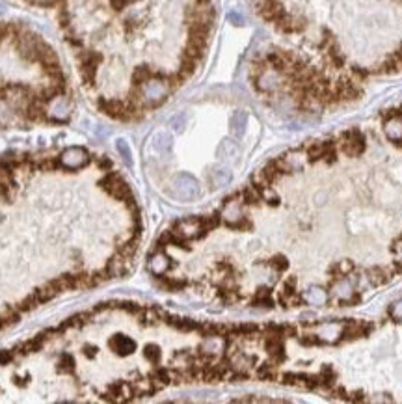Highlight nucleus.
<instances>
[{
	"mask_svg": "<svg viewBox=\"0 0 402 404\" xmlns=\"http://www.w3.org/2000/svg\"><path fill=\"white\" fill-rule=\"evenodd\" d=\"M302 298H304V302H311V304L317 306V304H324V302L328 300V294H326V291H322V289H318L317 287V289H309Z\"/></svg>",
	"mask_w": 402,
	"mask_h": 404,
	"instance_id": "6",
	"label": "nucleus"
},
{
	"mask_svg": "<svg viewBox=\"0 0 402 404\" xmlns=\"http://www.w3.org/2000/svg\"><path fill=\"white\" fill-rule=\"evenodd\" d=\"M383 132L387 140L402 145V114L399 110H389L383 118Z\"/></svg>",
	"mask_w": 402,
	"mask_h": 404,
	"instance_id": "3",
	"label": "nucleus"
},
{
	"mask_svg": "<svg viewBox=\"0 0 402 404\" xmlns=\"http://www.w3.org/2000/svg\"><path fill=\"white\" fill-rule=\"evenodd\" d=\"M369 330H371V326L361 322V320H348V322H345V326H343L339 335L343 339H357L365 335Z\"/></svg>",
	"mask_w": 402,
	"mask_h": 404,
	"instance_id": "5",
	"label": "nucleus"
},
{
	"mask_svg": "<svg viewBox=\"0 0 402 404\" xmlns=\"http://www.w3.org/2000/svg\"><path fill=\"white\" fill-rule=\"evenodd\" d=\"M71 112L54 50L26 26L0 23V131L66 123Z\"/></svg>",
	"mask_w": 402,
	"mask_h": 404,
	"instance_id": "1",
	"label": "nucleus"
},
{
	"mask_svg": "<svg viewBox=\"0 0 402 404\" xmlns=\"http://www.w3.org/2000/svg\"><path fill=\"white\" fill-rule=\"evenodd\" d=\"M365 136L361 131H357V129H350V131H346L343 136H341V140H339V147H341V151L345 153V155H348V157H359L361 153L365 151Z\"/></svg>",
	"mask_w": 402,
	"mask_h": 404,
	"instance_id": "2",
	"label": "nucleus"
},
{
	"mask_svg": "<svg viewBox=\"0 0 402 404\" xmlns=\"http://www.w3.org/2000/svg\"><path fill=\"white\" fill-rule=\"evenodd\" d=\"M306 159L307 160H326V162H333L335 160V145L333 142H315L307 145L306 149Z\"/></svg>",
	"mask_w": 402,
	"mask_h": 404,
	"instance_id": "4",
	"label": "nucleus"
},
{
	"mask_svg": "<svg viewBox=\"0 0 402 404\" xmlns=\"http://www.w3.org/2000/svg\"><path fill=\"white\" fill-rule=\"evenodd\" d=\"M352 270H354L352 261H341V263H337L335 266H333V280H341V278L348 276Z\"/></svg>",
	"mask_w": 402,
	"mask_h": 404,
	"instance_id": "8",
	"label": "nucleus"
},
{
	"mask_svg": "<svg viewBox=\"0 0 402 404\" xmlns=\"http://www.w3.org/2000/svg\"><path fill=\"white\" fill-rule=\"evenodd\" d=\"M367 278H369V282L373 283V285H382V283L387 282L391 276L385 272L383 268H378V266H376V268H371V270H369V276H367Z\"/></svg>",
	"mask_w": 402,
	"mask_h": 404,
	"instance_id": "7",
	"label": "nucleus"
},
{
	"mask_svg": "<svg viewBox=\"0 0 402 404\" xmlns=\"http://www.w3.org/2000/svg\"><path fill=\"white\" fill-rule=\"evenodd\" d=\"M389 315H391V319H395V320H402V300H399L397 304H393Z\"/></svg>",
	"mask_w": 402,
	"mask_h": 404,
	"instance_id": "9",
	"label": "nucleus"
}]
</instances>
